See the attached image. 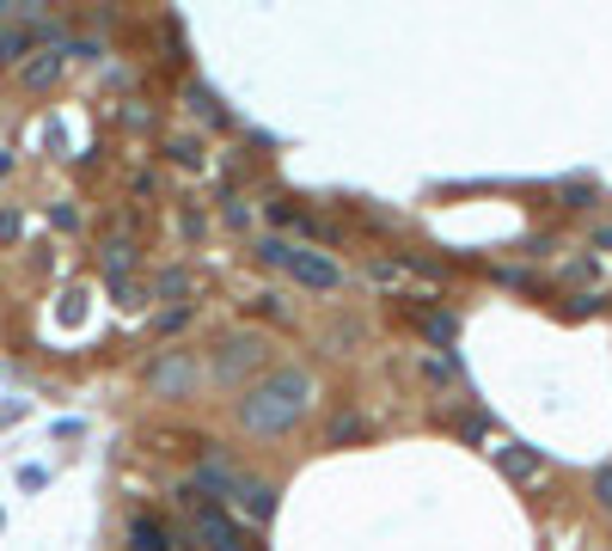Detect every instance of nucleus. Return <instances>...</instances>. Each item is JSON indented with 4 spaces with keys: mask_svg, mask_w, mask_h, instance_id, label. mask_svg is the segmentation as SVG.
<instances>
[{
    "mask_svg": "<svg viewBox=\"0 0 612 551\" xmlns=\"http://www.w3.org/2000/svg\"><path fill=\"white\" fill-rule=\"evenodd\" d=\"M588 202H595V184H564V209H588Z\"/></svg>",
    "mask_w": 612,
    "mask_h": 551,
    "instance_id": "18",
    "label": "nucleus"
},
{
    "mask_svg": "<svg viewBox=\"0 0 612 551\" xmlns=\"http://www.w3.org/2000/svg\"><path fill=\"white\" fill-rule=\"evenodd\" d=\"M19 19V0H0V25H13Z\"/></svg>",
    "mask_w": 612,
    "mask_h": 551,
    "instance_id": "24",
    "label": "nucleus"
},
{
    "mask_svg": "<svg viewBox=\"0 0 612 551\" xmlns=\"http://www.w3.org/2000/svg\"><path fill=\"white\" fill-rule=\"evenodd\" d=\"M61 68H68V56H61L56 44H44V49H31L25 61H19V86L25 92H49L61 80Z\"/></svg>",
    "mask_w": 612,
    "mask_h": 551,
    "instance_id": "5",
    "label": "nucleus"
},
{
    "mask_svg": "<svg viewBox=\"0 0 612 551\" xmlns=\"http://www.w3.org/2000/svg\"><path fill=\"white\" fill-rule=\"evenodd\" d=\"M595 503H600V515H612V466L595 472Z\"/></svg>",
    "mask_w": 612,
    "mask_h": 551,
    "instance_id": "17",
    "label": "nucleus"
},
{
    "mask_svg": "<svg viewBox=\"0 0 612 551\" xmlns=\"http://www.w3.org/2000/svg\"><path fill=\"white\" fill-rule=\"evenodd\" d=\"M61 56H74V61H98V56H105V44H86V37H61Z\"/></svg>",
    "mask_w": 612,
    "mask_h": 551,
    "instance_id": "15",
    "label": "nucleus"
},
{
    "mask_svg": "<svg viewBox=\"0 0 612 551\" xmlns=\"http://www.w3.org/2000/svg\"><path fill=\"white\" fill-rule=\"evenodd\" d=\"M160 294H190V276H184V270H166V276H160Z\"/></svg>",
    "mask_w": 612,
    "mask_h": 551,
    "instance_id": "19",
    "label": "nucleus"
},
{
    "mask_svg": "<svg viewBox=\"0 0 612 551\" xmlns=\"http://www.w3.org/2000/svg\"><path fill=\"white\" fill-rule=\"evenodd\" d=\"M306 405H313V374H306V367H275L270 380L239 405V423L251 429V435H282V429H294V417H301Z\"/></svg>",
    "mask_w": 612,
    "mask_h": 551,
    "instance_id": "1",
    "label": "nucleus"
},
{
    "mask_svg": "<svg viewBox=\"0 0 612 551\" xmlns=\"http://www.w3.org/2000/svg\"><path fill=\"white\" fill-rule=\"evenodd\" d=\"M496 459H503L508 478H533L539 472V454H527V447H496Z\"/></svg>",
    "mask_w": 612,
    "mask_h": 551,
    "instance_id": "10",
    "label": "nucleus"
},
{
    "mask_svg": "<svg viewBox=\"0 0 612 551\" xmlns=\"http://www.w3.org/2000/svg\"><path fill=\"white\" fill-rule=\"evenodd\" d=\"M31 49H37V37H31V25H0V68H19V61L31 56Z\"/></svg>",
    "mask_w": 612,
    "mask_h": 551,
    "instance_id": "8",
    "label": "nucleus"
},
{
    "mask_svg": "<svg viewBox=\"0 0 612 551\" xmlns=\"http://www.w3.org/2000/svg\"><path fill=\"white\" fill-rule=\"evenodd\" d=\"M233 503L258 520V527H270L275 520V484L270 478H239V484H233Z\"/></svg>",
    "mask_w": 612,
    "mask_h": 551,
    "instance_id": "7",
    "label": "nucleus"
},
{
    "mask_svg": "<svg viewBox=\"0 0 612 551\" xmlns=\"http://www.w3.org/2000/svg\"><path fill=\"white\" fill-rule=\"evenodd\" d=\"M289 251H294L289 239H263V245H258V258L270 263V270H282V263H289Z\"/></svg>",
    "mask_w": 612,
    "mask_h": 551,
    "instance_id": "16",
    "label": "nucleus"
},
{
    "mask_svg": "<svg viewBox=\"0 0 612 551\" xmlns=\"http://www.w3.org/2000/svg\"><path fill=\"white\" fill-rule=\"evenodd\" d=\"M129 263H136V245H129V239H110V245H105V270L122 276Z\"/></svg>",
    "mask_w": 612,
    "mask_h": 551,
    "instance_id": "14",
    "label": "nucleus"
},
{
    "mask_svg": "<svg viewBox=\"0 0 612 551\" xmlns=\"http://www.w3.org/2000/svg\"><path fill=\"white\" fill-rule=\"evenodd\" d=\"M423 374H428V380H435V386H447V380H454V362H447V355H435V362H428Z\"/></svg>",
    "mask_w": 612,
    "mask_h": 551,
    "instance_id": "21",
    "label": "nucleus"
},
{
    "mask_svg": "<svg viewBox=\"0 0 612 551\" xmlns=\"http://www.w3.org/2000/svg\"><path fill=\"white\" fill-rule=\"evenodd\" d=\"M588 245H595V251H612V227H595V233H588Z\"/></svg>",
    "mask_w": 612,
    "mask_h": 551,
    "instance_id": "23",
    "label": "nucleus"
},
{
    "mask_svg": "<svg viewBox=\"0 0 612 551\" xmlns=\"http://www.w3.org/2000/svg\"><path fill=\"white\" fill-rule=\"evenodd\" d=\"M0 239H19V209H0Z\"/></svg>",
    "mask_w": 612,
    "mask_h": 551,
    "instance_id": "22",
    "label": "nucleus"
},
{
    "mask_svg": "<svg viewBox=\"0 0 612 551\" xmlns=\"http://www.w3.org/2000/svg\"><path fill=\"white\" fill-rule=\"evenodd\" d=\"M197 380H202V367H197V355H184V350H166V355L148 362V392L153 398H190Z\"/></svg>",
    "mask_w": 612,
    "mask_h": 551,
    "instance_id": "2",
    "label": "nucleus"
},
{
    "mask_svg": "<svg viewBox=\"0 0 612 551\" xmlns=\"http://www.w3.org/2000/svg\"><path fill=\"white\" fill-rule=\"evenodd\" d=\"M251 313H263V319H282V313H289V306L275 301V294H258V301H251Z\"/></svg>",
    "mask_w": 612,
    "mask_h": 551,
    "instance_id": "20",
    "label": "nucleus"
},
{
    "mask_svg": "<svg viewBox=\"0 0 612 551\" xmlns=\"http://www.w3.org/2000/svg\"><path fill=\"white\" fill-rule=\"evenodd\" d=\"M129 546H136V551H172L178 539H172L153 515H136V520H129Z\"/></svg>",
    "mask_w": 612,
    "mask_h": 551,
    "instance_id": "9",
    "label": "nucleus"
},
{
    "mask_svg": "<svg viewBox=\"0 0 612 551\" xmlns=\"http://www.w3.org/2000/svg\"><path fill=\"white\" fill-rule=\"evenodd\" d=\"M282 270H289L301 289H319V294H331L337 282H343V270H337L331 258H319V251H301V245L289 251V263H282Z\"/></svg>",
    "mask_w": 612,
    "mask_h": 551,
    "instance_id": "4",
    "label": "nucleus"
},
{
    "mask_svg": "<svg viewBox=\"0 0 612 551\" xmlns=\"http://www.w3.org/2000/svg\"><path fill=\"white\" fill-rule=\"evenodd\" d=\"M172 160H178V166H209V153H202V141H190V136H178V141H172Z\"/></svg>",
    "mask_w": 612,
    "mask_h": 551,
    "instance_id": "13",
    "label": "nucleus"
},
{
    "mask_svg": "<svg viewBox=\"0 0 612 551\" xmlns=\"http://www.w3.org/2000/svg\"><path fill=\"white\" fill-rule=\"evenodd\" d=\"M197 539H202L209 551H239V546H245V534H239V527H233V520L221 515L214 503L197 508Z\"/></svg>",
    "mask_w": 612,
    "mask_h": 551,
    "instance_id": "6",
    "label": "nucleus"
},
{
    "mask_svg": "<svg viewBox=\"0 0 612 551\" xmlns=\"http://www.w3.org/2000/svg\"><path fill=\"white\" fill-rule=\"evenodd\" d=\"M263 367H270V343H263V337H227V343H214V374H221V380L263 374Z\"/></svg>",
    "mask_w": 612,
    "mask_h": 551,
    "instance_id": "3",
    "label": "nucleus"
},
{
    "mask_svg": "<svg viewBox=\"0 0 612 551\" xmlns=\"http://www.w3.org/2000/svg\"><path fill=\"white\" fill-rule=\"evenodd\" d=\"M184 105L197 110L202 122H214V129H227V117H221V105H214V98H209V92H202V86H184Z\"/></svg>",
    "mask_w": 612,
    "mask_h": 551,
    "instance_id": "11",
    "label": "nucleus"
},
{
    "mask_svg": "<svg viewBox=\"0 0 612 551\" xmlns=\"http://www.w3.org/2000/svg\"><path fill=\"white\" fill-rule=\"evenodd\" d=\"M367 435V417L362 411H337L331 417V442H362Z\"/></svg>",
    "mask_w": 612,
    "mask_h": 551,
    "instance_id": "12",
    "label": "nucleus"
}]
</instances>
